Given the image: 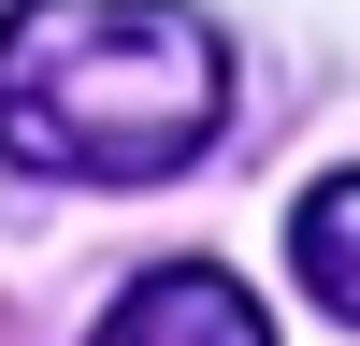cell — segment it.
<instances>
[{
    "label": "cell",
    "mask_w": 360,
    "mask_h": 346,
    "mask_svg": "<svg viewBox=\"0 0 360 346\" xmlns=\"http://www.w3.org/2000/svg\"><path fill=\"white\" fill-rule=\"evenodd\" d=\"M231 130V44L188 0H29L0 15V159L58 188H173Z\"/></svg>",
    "instance_id": "6da1fadb"
},
{
    "label": "cell",
    "mask_w": 360,
    "mask_h": 346,
    "mask_svg": "<svg viewBox=\"0 0 360 346\" xmlns=\"http://www.w3.org/2000/svg\"><path fill=\"white\" fill-rule=\"evenodd\" d=\"M86 346H274V317H259L245 274H217V260H159V274L115 288V317Z\"/></svg>",
    "instance_id": "7a4b0ae2"
},
{
    "label": "cell",
    "mask_w": 360,
    "mask_h": 346,
    "mask_svg": "<svg viewBox=\"0 0 360 346\" xmlns=\"http://www.w3.org/2000/svg\"><path fill=\"white\" fill-rule=\"evenodd\" d=\"M288 274H303L317 317L360 332V173H317V188H303V217H288Z\"/></svg>",
    "instance_id": "3957f363"
}]
</instances>
